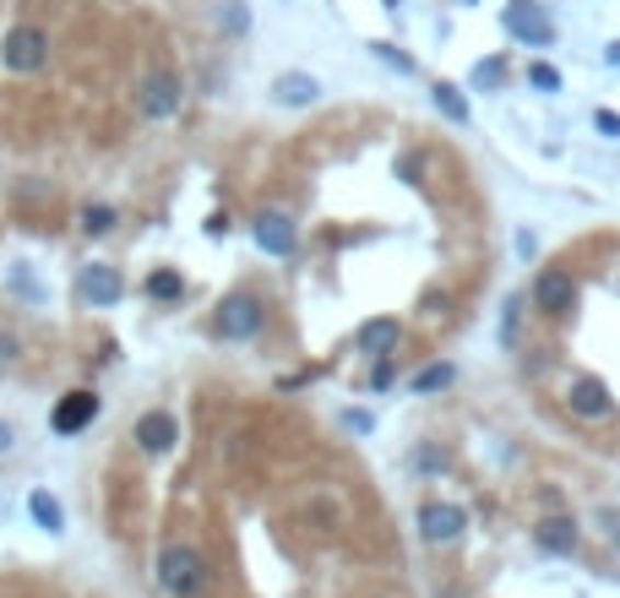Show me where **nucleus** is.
I'll use <instances>...</instances> for the list:
<instances>
[{"instance_id": "obj_1", "label": "nucleus", "mask_w": 620, "mask_h": 598, "mask_svg": "<svg viewBox=\"0 0 620 598\" xmlns=\"http://www.w3.org/2000/svg\"><path fill=\"white\" fill-rule=\"evenodd\" d=\"M49 66V33L33 27V22H16L0 33V71L11 77H38Z\"/></svg>"}, {"instance_id": "obj_2", "label": "nucleus", "mask_w": 620, "mask_h": 598, "mask_svg": "<svg viewBox=\"0 0 620 598\" xmlns=\"http://www.w3.org/2000/svg\"><path fill=\"white\" fill-rule=\"evenodd\" d=\"M158 588L169 598H202L207 594V561L191 544H163V555H158Z\"/></svg>"}, {"instance_id": "obj_3", "label": "nucleus", "mask_w": 620, "mask_h": 598, "mask_svg": "<svg viewBox=\"0 0 620 598\" xmlns=\"http://www.w3.org/2000/svg\"><path fill=\"white\" fill-rule=\"evenodd\" d=\"M180 104H185V82H180V71L153 66V71L137 82V110H142L148 120H174Z\"/></svg>"}, {"instance_id": "obj_4", "label": "nucleus", "mask_w": 620, "mask_h": 598, "mask_svg": "<svg viewBox=\"0 0 620 598\" xmlns=\"http://www.w3.org/2000/svg\"><path fill=\"white\" fill-rule=\"evenodd\" d=\"M213 332H218L223 343H251V337L262 332V299L229 295L223 304H218V315H213Z\"/></svg>"}, {"instance_id": "obj_5", "label": "nucleus", "mask_w": 620, "mask_h": 598, "mask_svg": "<svg viewBox=\"0 0 620 598\" xmlns=\"http://www.w3.org/2000/svg\"><path fill=\"white\" fill-rule=\"evenodd\" d=\"M468 528V511L458 501H425L420 506V539L425 544H436V550H447V544H458Z\"/></svg>"}, {"instance_id": "obj_6", "label": "nucleus", "mask_w": 620, "mask_h": 598, "mask_svg": "<svg viewBox=\"0 0 620 598\" xmlns=\"http://www.w3.org/2000/svg\"><path fill=\"white\" fill-rule=\"evenodd\" d=\"M572 304H577V278H572V273L550 267V273L533 278V310H539V315L561 321V315H572Z\"/></svg>"}, {"instance_id": "obj_7", "label": "nucleus", "mask_w": 620, "mask_h": 598, "mask_svg": "<svg viewBox=\"0 0 620 598\" xmlns=\"http://www.w3.org/2000/svg\"><path fill=\"white\" fill-rule=\"evenodd\" d=\"M99 392H88V387H77V392H66L60 403H55V414H49V430L55 436H82L93 419H99Z\"/></svg>"}, {"instance_id": "obj_8", "label": "nucleus", "mask_w": 620, "mask_h": 598, "mask_svg": "<svg viewBox=\"0 0 620 598\" xmlns=\"http://www.w3.org/2000/svg\"><path fill=\"white\" fill-rule=\"evenodd\" d=\"M506 33L517 38V44H528V49H550L555 44V27H550V16L539 11V5H528V0H517V5H506Z\"/></svg>"}, {"instance_id": "obj_9", "label": "nucleus", "mask_w": 620, "mask_h": 598, "mask_svg": "<svg viewBox=\"0 0 620 598\" xmlns=\"http://www.w3.org/2000/svg\"><path fill=\"white\" fill-rule=\"evenodd\" d=\"M77 289H82V299H88V304L110 310V304H120V299H126V278H120L110 262H93V267H82Z\"/></svg>"}, {"instance_id": "obj_10", "label": "nucleus", "mask_w": 620, "mask_h": 598, "mask_svg": "<svg viewBox=\"0 0 620 598\" xmlns=\"http://www.w3.org/2000/svg\"><path fill=\"white\" fill-rule=\"evenodd\" d=\"M566 409H572L577 419H605V414L616 409V398H610V387H605L599 376H577V381L566 387Z\"/></svg>"}, {"instance_id": "obj_11", "label": "nucleus", "mask_w": 620, "mask_h": 598, "mask_svg": "<svg viewBox=\"0 0 620 598\" xmlns=\"http://www.w3.org/2000/svg\"><path fill=\"white\" fill-rule=\"evenodd\" d=\"M256 245H262L267 256H295L300 223H295L289 212H262V218H256Z\"/></svg>"}, {"instance_id": "obj_12", "label": "nucleus", "mask_w": 620, "mask_h": 598, "mask_svg": "<svg viewBox=\"0 0 620 598\" xmlns=\"http://www.w3.org/2000/svg\"><path fill=\"white\" fill-rule=\"evenodd\" d=\"M398 343H403V326H398L392 315H370V321L354 332V348H359V354H370V359L398 354Z\"/></svg>"}, {"instance_id": "obj_13", "label": "nucleus", "mask_w": 620, "mask_h": 598, "mask_svg": "<svg viewBox=\"0 0 620 598\" xmlns=\"http://www.w3.org/2000/svg\"><path fill=\"white\" fill-rule=\"evenodd\" d=\"M315 99H321V82L310 71H284L273 82V104H284V110H310Z\"/></svg>"}, {"instance_id": "obj_14", "label": "nucleus", "mask_w": 620, "mask_h": 598, "mask_svg": "<svg viewBox=\"0 0 620 598\" xmlns=\"http://www.w3.org/2000/svg\"><path fill=\"white\" fill-rule=\"evenodd\" d=\"M180 441V425H174V414H163V409H153V414H142L137 419V447L153 451V457H163V451Z\"/></svg>"}, {"instance_id": "obj_15", "label": "nucleus", "mask_w": 620, "mask_h": 598, "mask_svg": "<svg viewBox=\"0 0 620 598\" xmlns=\"http://www.w3.org/2000/svg\"><path fill=\"white\" fill-rule=\"evenodd\" d=\"M533 544H539L544 555H572V550H577V517H544V522L533 528Z\"/></svg>"}, {"instance_id": "obj_16", "label": "nucleus", "mask_w": 620, "mask_h": 598, "mask_svg": "<svg viewBox=\"0 0 620 598\" xmlns=\"http://www.w3.org/2000/svg\"><path fill=\"white\" fill-rule=\"evenodd\" d=\"M27 517H33L44 533H66V511H60V501H55L49 490H33V495H27Z\"/></svg>"}, {"instance_id": "obj_17", "label": "nucleus", "mask_w": 620, "mask_h": 598, "mask_svg": "<svg viewBox=\"0 0 620 598\" xmlns=\"http://www.w3.org/2000/svg\"><path fill=\"white\" fill-rule=\"evenodd\" d=\"M430 104L441 110V120H452V126H468V99L458 82H436L430 88Z\"/></svg>"}, {"instance_id": "obj_18", "label": "nucleus", "mask_w": 620, "mask_h": 598, "mask_svg": "<svg viewBox=\"0 0 620 598\" xmlns=\"http://www.w3.org/2000/svg\"><path fill=\"white\" fill-rule=\"evenodd\" d=\"M148 299H158V304L185 299V278H180L174 267H158V273H148Z\"/></svg>"}, {"instance_id": "obj_19", "label": "nucleus", "mask_w": 620, "mask_h": 598, "mask_svg": "<svg viewBox=\"0 0 620 598\" xmlns=\"http://www.w3.org/2000/svg\"><path fill=\"white\" fill-rule=\"evenodd\" d=\"M501 82H506V60H501V55H490V60H479V66L468 71V88H479V93H484V88L495 93Z\"/></svg>"}, {"instance_id": "obj_20", "label": "nucleus", "mask_w": 620, "mask_h": 598, "mask_svg": "<svg viewBox=\"0 0 620 598\" xmlns=\"http://www.w3.org/2000/svg\"><path fill=\"white\" fill-rule=\"evenodd\" d=\"M115 223H120V212H115L110 202H88V207H82V234H110Z\"/></svg>"}, {"instance_id": "obj_21", "label": "nucleus", "mask_w": 620, "mask_h": 598, "mask_svg": "<svg viewBox=\"0 0 620 598\" xmlns=\"http://www.w3.org/2000/svg\"><path fill=\"white\" fill-rule=\"evenodd\" d=\"M452 376H458L452 365H425V370L414 376V392H420V398H425V392H441V387H452Z\"/></svg>"}, {"instance_id": "obj_22", "label": "nucleus", "mask_w": 620, "mask_h": 598, "mask_svg": "<svg viewBox=\"0 0 620 598\" xmlns=\"http://www.w3.org/2000/svg\"><path fill=\"white\" fill-rule=\"evenodd\" d=\"M218 22H223V33H229V38H240V33L251 27V5H245V0H229Z\"/></svg>"}, {"instance_id": "obj_23", "label": "nucleus", "mask_w": 620, "mask_h": 598, "mask_svg": "<svg viewBox=\"0 0 620 598\" xmlns=\"http://www.w3.org/2000/svg\"><path fill=\"white\" fill-rule=\"evenodd\" d=\"M528 82H533L539 93H561V71H555V66H544V60H533V66H528Z\"/></svg>"}, {"instance_id": "obj_24", "label": "nucleus", "mask_w": 620, "mask_h": 598, "mask_svg": "<svg viewBox=\"0 0 620 598\" xmlns=\"http://www.w3.org/2000/svg\"><path fill=\"white\" fill-rule=\"evenodd\" d=\"M343 430H354V436H370V430H376V419H370L365 409H343Z\"/></svg>"}, {"instance_id": "obj_25", "label": "nucleus", "mask_w": 620, "mask_h": 598, "mask_svg": "<svg viewBox=\"0 0 620 598\" xmlns=\"http://www.w3.org/2000/svg\"><path fill=\"white\" fill-rule=\"evenodd\" d=\"M594 131L616 142V137H620V115H616V110H594Z\"/></svg>"}, {"instance_id": "obj_26", "label": "nucleus", "mask_w": 620, "mask_h": 598, "mask_svg": "<svg viewBox=\"0 0 620 598\" xmlns=\"http://www.w3.org/2000/svg\"><path fill=\"white\" fill-rule=\"evenodd\" d=\"M370 49H376V55H381V60H387V66H398V71H403V77H409V71H414V60H409V55H403V49H392V44H370Z\"/></svg>"}, {"instance_id": "obj_27", "label": "nucleus", "mask_w": 620, "mask_h": 598, "mask_svg": "<svg viewBox=\"0 0 620 598\" xmlns=\"http://www.w3.org/2000/svg\"><path fill=\"white\" fill-rule=\"evenodd\" d=\"M392 381H398V365H392V354H387V359L376 365V376H370V387H376V392H387Z\"/></svg>"}, {"instance_id": "obj_28", "label": "nucleus", "mask_w": 620, "mask_h": 598, "mask_svg": "<svg viewBox=\"0 0 620 598\" xmlns=\"http://www.w3.org/2000/svg\"><path fill=\"white\" fill-rule=\"evenodd\" d=\"M420 169H425V158H420V152H409V158L398 163V174H403V180H414V185H420Z\"/></svg>"}, {"instance_id": "obj_29", "label": "nucleus", "mask_w": 620, "mask_h": 598, "mask_svg": "<svg viewBox=\"0 0 620 598\" xmlns=\"http://www.w3.org/2000/svg\"><path fill=\"white\" fill-rule=\"evenodd\" d=\"M207 234H213V240L229 234V212H213V218H207Z\"/></svg>"}, {"instance_id": "obj_30", "label": "nucleus", "mask_w": 620, "mask_h": 598, "mask_svg": "<svg viewBox=\"0 0 620 598\" xmlns=\"http://www.w3.org/2000/svg\"><path fill=\"white\" fill-rule=\"evenodd\" d=\"M414 462H420V468H430V473H436V468H447V457H441V451H420Z\"/></svg>"}, {"instance_id": "obj_31", "label": "nucleus", "mask_w": 620, "mask_h": 598, "mask_svg": "<svg viewBox=\"0 0 620 598\" xmlns=\"http://www.w3.org/2000/svg\"><path fill=\"white\" fill-rule=\"evenodd\" d=\"M16 359V337L11 332H0V365H11Z\"/></svg>"}, {"instance_id": "obj_32", "label": "nucleus", "mask_w": 620, "mask_h": 598, "mask_svg": "<svg viewBox=\"0 0 620 598\" xmlns=\"http://www.w3.org/2000/svg\"><path fill=\"white\" fill-rule=\"evenodd\" d=\"M605 528H610V539H616V550H620V517H605Z\"/></svg>"}, {"instance_id": "obj_33", "label": "nucleus", "mask_w": 620, "mask_h": 598, "mask_svg": "<svg viewBox=\"0 0 620 598\" xmlns=\"http://www.w3.org/2000/svg\"><path fill=\"white\" fill-rule=\"evenodd\" d=\"M605 60H610V66H620V38L610 44V49H605Z\"/></svg>"}, {"instance_id": "obj_34", "label": "nucleus", "mask_w": 620, "mask_h": 598, "mask_svg": "<svg viewBox=\"0 0 620 598\" xmlns=\"http://www.w3.org/2000/svg\"><path fill=\"white\" fill-rule=\"evenodd\" d=\"M0 447H11V425H0Z\"/></svg>"}, {"instance_id": "obj_35", "label": "nucleus", "mask_w": 620, "mask_h": 598, "mask_svg": "<svg viewBox=\"0 0 620 598\" xmlns=\"http://www.w3.org/2000/svg\"><path fill=\"white\" fill-rule=\"evenodd\" d=\"M381 5H387V11H398V5H403V0H381Z\"/></svg>"}, {"instance_id": "obj_36", "label": "nucleus", "mask_w": 620, "mask_h": 598, "mask_svg": "<svg viewBox=\"0 0 620 598\" xmlns=\"http://www.w3.org/2000/svg\"><path fill=\"white\" fill-rule=\"evenodd\" d=\"M468 5H473V0H468Z\"/></svg>"}]
</instances>
